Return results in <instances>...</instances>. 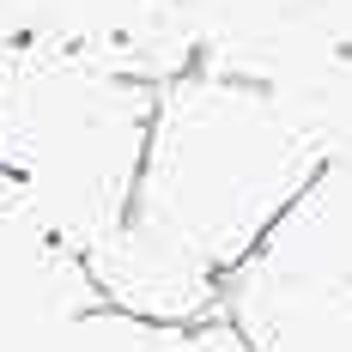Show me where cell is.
I'll return each instance as SVG.
<instances>
[{
	"label": "cell",
	"mask_w": 352,
	"mask_h": 352,
	"mask_svg": "<svg viewBox=\"0 0 352 352\" xmlns=\"http://www.w3.org/2000/svg\"><path fill=\"white\" fill-rule=\"evenodd\" d=\"M328 146L274 85L188 67L158 85L128 219L231 280L322 170Z\"/></svg>",
	"instance_id": "cell-1"
},
{
	"label": "cell",
	"mask_w": 352,
	"mask_h": 352,
	"mask_svg": "<svg viewBox=\"0 0 352 352\" xmlns=\"http://www.w3.org/2000/svg\"><path fill=\"white\" fill-rule=\"evenodd\" d=\"M158 85L55 31L0 36V176L85 255L134 207Z\"/></svg>",
	"instance_id": "cell-2"
},
{
	"label": "cell",
	"mask_w": 352,
	"mask_h": 352,
	"mask_svg": "<svg viewBox=\"0 0 352 352\" xmlns=\"http://www.w3.org/2000/svg\"><path fill=\"white\" fill-rule=\"evenodd\" d=\"M79 261L104 310H122L152 328H201L225 310V280L140 219H122Z\"/></svg>",
	"instance_id": "cell-3"
},
{
	"label": "cell",
	"mask_w": 352,
	"mask_h": 352,
	"mask_svg": "<svg viewBox=\"0 0 352 352\" xmlns=\"http://www.w3.org/2000/svg\"><path fill=\"white\" fill-rule=\"evenodd\" d=\"M243 267L292 285H352V152L322 158Z\"/></svg>",
	"instance_id": "cell-4"
},
{
	"label": "cell",
	"mask_w": 352,
	"mask_h": 352,
	"mask_svg": "<svg viewBox=\"0 0 352 352\" xmlns=\"http://www.w3.org/2000/svg\"><path fill=\"white\" fill-rule=\"evenodd\" d=\"M219 316L255 352H352V285H292L237 267Z\"/></svg>",
	"instance_id": "cell-5"
}]
</instances>
